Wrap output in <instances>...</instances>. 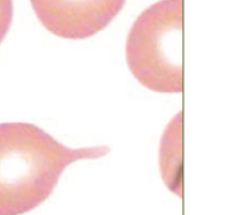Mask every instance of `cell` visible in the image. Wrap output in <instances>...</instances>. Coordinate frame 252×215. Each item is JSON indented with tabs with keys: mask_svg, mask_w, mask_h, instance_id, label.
Here are the masks:
<instances>
[{
	"mask_svg": "<svg viewBox=\"0 0 252 215\" xmlns=\"http://www.w3.org/2000/svg\"><path fill=\"white\" fill-rule=\"evenodd\" d=\"M108 153V147L71 149L30 123H1L0 215L24 214L37 208L53 193L66 167Z\"/></svg>",
	"mask_w": 252,
	"mask_h": 215,
	"instance_id": "1",
	"label": "cell"
},
{
	"mask_svg": "<svg viewBox=\"0 0 252 215\" xmlns=\"http://www.w3.org/2000/svg\"><path fill=\"white\" fill-rule=\"evenodd\" d=\"M182 0H161L139 15L130 29L126 58L134 78L160 93L182 91Z\"/></svg>",
	"mask_w": 252,
	"mask_h": 215,
	"instance_id": "2",
	"label": "cell"
},
{
	"mask_svg": "<svg viewBox=\"0 0 252 215\" xmlns=\"http://www.w3.org/2000/svg\"><path fill=\"white\" fill-rule=\"evenodd\" d=\"M34 14L51 33L85 39L107 27L126 0H30Z\"/></svg>",
	"mask_w": 252,
	"mask_h": 215,
	"instance_id": "3",
	"label": "cell"
},
{
	"mask_svg": "<svg viewBox=\"0 0 252 215\" xmlns=\"http://www.w3.org/2000/svg\"><path fill=\"white\" fill-rule=\"evenodd\" d=\"M14 15L12 0H0V43L9 32Z\"/></svg>",
	"mask_w": 252,
	"mask_h": 215,
	"instance_id": "4",
	"label": "cell"
}]
</instances>
